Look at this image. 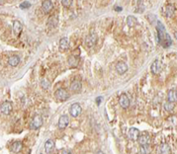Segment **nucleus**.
Instances as JSON below:
<instances>
[{"mask_svg": "<svg viewBox=\"0 0 177 154\" xmlns=\"http://www.w3.org/2000/svg\"><path fill=\"white\" fill-rule=\"evenodd\" d=\"M77 62H78V60H77V58L75 56H71L70 58L68 59V63H69V65L71 66H76Z\"/></svg>", "mask_w": 177, "mask_h": 154, "instance_id": "nucleus-28", "label": "nucleus"}, {"mask_svg": "<svg viewBox=\"0 0 177 154\" xmlns=\"http://www.w3.org/2000/svg\"><path fill=\"white\" fill-rule=\"evenodd\" d=\"M116 70H117L119 74H124L128 70V64L126 62H123V61H120L116 65Z\"/></svg>", "mask_w": 177, "mask_h": 154, "instance_id": "nucleus-12", "label": "nucleus"}, {"mask_svg": "<svg viewBox=\"0 0 177 154\" xmlns=\"http://www.w3.org/2000/svg\"><path fill=\"white\" fill-rule=\"evenodd\" d=\"M81 88H82V84H81L80 81H79V80L72 81V83H71V85H70L71 91H73V92H75V93H77V92H80Z\"/></svg>", "mask_w": 177, "mask_h": 154, "instance_id": "nucleus-17", "label": "nucleus"}, {"mask_svg": "<svg viewBox=\"0 0 177 154\" xmlns=\"http://www.w3.org/2000/svg\"><path fill=\"white\" fill-rule=\"evenodd\" d=\"M22 148H23V144L21 141H15V142H13L11 144V146H10V150L13 153H19L22 150Z\"/></svg>", "mask_w": 177, "mask_h": 154, "instance_id": "nucleus-11", "label": "nucleus"}, {"mask_svg": "<svg viewBox=\"0 0 177 154\" xmlns=\"http://www.w3.org/2000/svg\"><path fill=\"white\" fill-rule=\"evenodd\" d=\"M59 50L60 51H65L68 50L69 48V40H68L67 38H62L59 40Z\"/></svg>", "mask_w": 177, "mask_h": 154, "instance_id": "nucleus-10", "label": "nucleus"}, {"mask_svg": "<svg viewBox=\"0 0 177 154\" xmlns=\"http://www.w3.org/2000/svg\"><path fill=\"white\" fill-rule=\"evenodd\" d=\"M81 111H82V109H81L80 105H79L78 103H74V104H72L70 107V110H69L70 116L73 117H78V116L81 114Z\"/></svg>", "mask_w": 177, "mask_h": 154, "instance_id": "nucleus-5", "label": "nucleus"}, {"mask_svg": "<svg viewBox=\"0 0 177 154\" xmlns=\"http://www.w3.org/2000/svg\"><path fill=\"white\" fill-rule=\"evenodd\" d=\"M41 87L45 90H47L49 87H51V83H49V81L47 80V79L43 78L42 80H41Z\"/></svg>", "mask_w": 177, "mask_h": 154, "instance_id": "nucleus-24", "label": "nucleus"}, {"mask_svg": "<svg viewBox=\"0 0 177 154\" xmlns=\"http://www.w3.org/2000/svg\"><path fill=\"white\" fill-rule=\"evenodd\" d=\"M156 30H157V38H158L159 44H162L164 48H168L172 44V40L170 38V36L165 32V28L162 25V23L160 21L156 22Z\"/></svg>", "mask_w": 177, "mask_h": 154, "instance_id": "nucleus-1", "label": "nucleus"}, {"mask_svg": "<svg viewBox=\"0 0 177 154\" xmlns=\"http://www.w3.org/2000/svg\"><path fill=\"white\" fill-rule=\"evenodd\" d=\"M55 141L53 139H47L46 141V143H45V150H46L47 153H51L53 151V149H55Z\"/></svg>", "mask_w": 177, "mask_h": 154, "instance_id": "nucleus-15", "label": "nucleus"}, {"mask_svg": "<svg viewBox=\"0 0 177 154\" xmlns=\"http://www.w3.org/2000/svg\"><path fill=\"white\" fill-rule=\"evenodd\" d=\"M150 70L154 74H157L160 71V62H159V60H154L152 62V66H150Z\"/></svg>", "mask_w": 177, "mask_h": 154, "instance_id": "nucleus-20", "label": "nucleus"}, {"mask_svg": "<svg viewBox=\"0 0 177 154\" xmlns=\"http://www.w3.org/2000/svg\"><path fill=\"white\" fill-rule=\"evenodd\" d=\"M140 154H150V145H142L140 148Z\"/></svg>", "mask_w": 177, "mask_h": 154, "instance_id": "nucleus-25", "label": "nucleus"}, {"mask_svg": "<svg viewBox=\"0 0 177 154\" xmlns=\"http://www.w3.org/2000/svg\"><path fill=\"white\" fill-rule=\"evenodd\" d=\"M62 154H72L70 152V151H67V150H64L63 152H62Z\"/></svg>", "mask_w": 177, "mask_h": 154, "instance_id": "nucleus-33", "label": "nucleus"}, {"mask_svg": "<svg viewBox=\"0 0 177 154\" xmlns=\"http://www.w3.org/2000/svg\"><path fill=\"white\" fill-rule=\"evenodd\" d=\"M128 135H129V137H130V139L138 140V138H139V136H140V130L136 127H132L130 128V130H129Z\"/></svg>", "mask_w": 177, "mask_h": 154, "instance_id": "nucleus-13", "label": "nucleus"}, {"mask_svg": "<svg viewBox=\"0 0 177 154\" xmlns=\"http://www.w3.org/2000/svg\"><path fill=\"white\" fill-rule=\"evenodd\" d=\"M30 6H31V3L28 1H24L22 2V4H20V7L22 9H28V8H30Z\"/></svg>", "mask_w": 177, "mask_h": 154, "instance_id": "nucleus-29", "label": "nucleus"}, {"mask_svg": "<svg viewBox=\"0 0 177 154\" xmlns=\"http://www.w3.org/2000/svg\"><path fill=\"white\" fill-rule=\"evenodd\" d=\"M4 2H5V1H0V4H3Z\"/></svg>", "mask_w": 177, "mask_h": 154, "instance_id": "nucleus-35", "label": "nucleus"}, {"mask_svg": "<svg viewBox=\"0 0 177 154\" xmlns=\"http://www.w3.org/2000/svg\"><path fill=\"white\" fill-rule=\"evenodd\" d=\"M71 0H61V4L63 6H65V7H69L71 5Z\"/></svg>", "mask_w": 177, "mask_h": 154, "instance_id": "nucleus-30", "label": "nucleus"}, {"mask_svg": "<svg viewBox=\"0 0 177 154\" xmlns=\"http://www.w3.org/2000/svg\"><path fill=\"white\" fill-rule=\"evenodd\" d=\"M138 141L139 143L142 145H150V135H146V134H140L139 138H138Z\"/></svg>", "mask_w": 177, "mask_h": 154, "instance_id": "nucleus-16", "label": "nucleus"}, {"mask_svg": "<svg viewBox=\"0 0 177 154\" xmlns=\"http://www.w3.org/2000/svg\"><path fill=\"white\" fill-rule=\"evenodd\" d=\"M55 98H57L59 101L60 102H64V101H66V100L69 98V94H68V92L66 91V90H64V89H57V91H55Z\"/></svg>", "mask_w": 177, "mask_h": 154, "instance_id": "nucleus-2", "label": "nucleus"}, {"mask_svg": "<svg viewBox=\"0 0 177 154\" xmlns=\"http://www.w3.org/2000/svg\"><path fill=\"white\" fill-rule=\"evenodd\" d=\"M127 24H128L129 27H134L136 24H137V19H136V17L132 16H128V18H127Z\"/></svg>", "mask_w": 177, "mask_h": 154, "instance_id": "nucleus-23", "label": "nucleus"}, {"mask_svg": "<svg viewBox=\"0 0 177 154\" xmlns=\"http://www.w3.org/2000/svg\"><path fill=\"white\" fill-rule=\"evenodd\" d=\"M159 154H171V148L168 144L166 143H162L158 148Z\"/></svg>", "mask_w": 177, "mask_h": 154, "instance_id": "nucleus-19", "label": "nucleus"}, {"mask_svg": "<svg viewBox=\"0 0 177 154\" xmlns=\"http://www.w3.org/2000/svg\"><path fill=\"white\" fill-rule=\"evenodd\" d=\"M119 104L121 105V107L124 109H127L130 106V99L126 94H122L119 98Z\"/></svg>", "mask_w": 177, "mask_h": 154, "instance_id": "nucleus-7", "label": "nucleus"}, {"mask_svg": "<svg viewBox=\"0 0 177 154\" xmlns=\"http://www.w3.org/2000/svg\"><path fill=\"white\" fill-rule=\"evenodd\" d=\"M68 123H69V119H68L67 116L63 115L61 116V117H59V127L60 129H64L68 125Z\"/></svg>", "mask_w": 177, "mask_h": 154, "instance_id": "nucleus-9", "label": "nucleus"}, {"mask_svg": "<svg viewBox=\"0 0 177 154\" xmlns=\"http://www.w3.org/2000/svg\"><path fill=\"white\" fill-rule=\"evenodd\" d=\"M12 30H13V33H14L16 36H19V35H20L21 32H22V30H23V26H22V24H21L20 21L15 20L14 22H13Z\"/></svg>", "mask_w": 177, "mask_h": 154, "instance_id": "nucleus-8", "label": "nucleus"}, {"mask_svg": "<svg viewBox=\"0 0 177 154\" xmlns=\"http://www.w3.org/2000/svg\"><path fill=\"white\" fill-rule=\"evenodd\" d=\"M12 110H13V105H12V103L9 101L3 102L1 107H0V111H1V113L4 115H10L12 113Z\"/></svg>", "mask_w": 177, "mask_h": 154, "instance_id": "nucleus-4", "label": "nucleus"}, {"mask_svg": "<svg viewBox=\"0 0 177 154\" xmlns=\"http://www.w3.org/2000/svg\"><path fill=\"white\" fill-rule=\"evenodd\" d=\"M115 9H116V11H122V7H119V6H118V7L116 6Z\"/></svg>", "mask_w": 177, "mask_h": 154, "instance_id": "nucleus-32", "label": "nucleus"}, {"mask_svg": "<svg viewBox=\"0 0 177 154\" xmlns=\"http://www.w3.org/2000/svg\"><path fill=\"white\" fill-rule=\"evenodd\" d=\"M97 35L95 33H90L87 35V37L85 38V44L87 46H89V48H91V46H95V44H96L97 42Z\"/></svg>", "mask_w": 177, "mask_h": 154, "instance_id": "nucleus-6", "label": "nucleus"}, {"mask_svg": "<svg viewBox=\"0 0 177 154\" xmlns=\"http://www.w3.org/2000/svg\"><path fill=\"white\" fill-rule=\"evenodd\" d=\"M101 101H102V98H101V97H98V98H97V99H96L97 104H99V103H100Z\"/></svg>", "mask_w": 177, "mask_h": 154, "instance_id": "nucleus-31", "label": "nucleus"}, {"mask_svg": "<svg viewBox=\"0 0 177 154\" xmlns=\"http://www.w3.org/2000/svg\"><path fill=\"white\" fill-rule=\"evenodd\" d=\"M20 62V57L18 56V55H12V56L9 57V59H8V64L11 66H17Z\"/></svg>", "mask_w": 177, "mask_h": 154, "instance_id": "nucleus-21", "label": "nucleus"}, {"mask_svg": "<svg viewBox=\"0 0 177 154\" xmlns=\"http://www.w3.org/2000/svg\"><path fill=\"white\" fill-rule=\"evenodd\" d=\"M165 16L166 17H168V18H170V17H172L173 16V14H174V6L173 5H171V4H169V5H167L165 7Z\"/></svg>", "mask_w": 177, "mask_h": 154, "instance_id": "nucleus-22", "label": "nucleus"}, {"mask_svg": "<svg viewBox=\"0 0 177 154\" xmlns=\"http://www.w3.org/2000/svg\"><path fill=\"white\" fill-rule=\"evenodd\" d=\"M42 125H43L42 117H41L40 115H37L33 117V119H32L31 125H30V127H31L32 129H38V128H40Z\"/></svg>", "mask_w": 177, "mask_h": 154, "instance_id": "nucleus-3", "label": "nucleus"}, {"mask_svg": "<svg viewBox=\"0 0 177 154\" xmlns=\"http://www.w3.org/2000/svg\"><path fill=\"white\" fill-rule=\"evenodd\" d=\"M163 108H164V110L167 111V112H171L174 109V104L170 102H165L164 105H163Z\"/></svg>", "mask_w": 177, "mask_h": 154, "instance_id": "nucleus-26", "label": "nucleus"}, {"mask_svg": "<svg viewBox=\"0 0 177 154\" xmlns=\"http://www.w3.org/2000/svg\"><path fill=\"white\" fill-rule=\"evenodd\" d=\"M95 154H105V153L103 152V151H97V152L95 153Z\"/></svg>", "mask_w": 177, "mask_h": 154, "instance_id": "nucleus-34", "label": "nucleus"}, {"mask_svg": "<svg viewBox=\"0 0 177 154\" xmlns=\"http://www.w3.org/2000/svg\"><path fill=\"white\" fill-rule=\"evenodd\" d=\"M53 1L47 0V1H44L42 3V9L45 13H49L51 10H53Z\"/></svg>", "mask_w": 177, "mask_h": 154, "instance_id": "nucleus-14", "label": "nucleus"}, {"mask_svg": "<svg viewBox=\"0 0 177 154\" xmlns=\"http://www.w3.org/2000/svg\"><path fill=\"white\" fill-rule=\"evenodd\" d=\"M57 25V17H51L49 20V26H51V27H55V26Z\"/></svg>", "mask_w": 177, "mask_h": 154, "instance_id": "nucleus-27", "label": "nucleus"}, {"mask_svg": "<svg viewBox=\"0 0 177 154\" xmlns=\"http://www.w3.org/2000/svg\"><path fill=\"white\" fill-rule=\"evenodd\" d=\"M177 95H176V90L175 89H170L167 93V102H170V103H175L176 100H177Z\"/></svg>", "mask_w": 177, "mask_h": 154, "instance_id": "nucleus-18", "label": "nucleus"}]
</instances>
